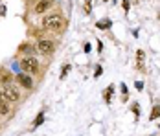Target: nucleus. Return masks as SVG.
<instances>
[{"label":"nucleus","instance_id":"1","mask_svg":"<svg viewBox=\"0 0 160 136\" xmlns=\"http://www.w3.org/2000/svg\"><path fill=\"white\" fill-rule=\"evenodd\" d=\"M63 18L61 15H48L44 20H42V28L44 30H50V31H59L63 30Z\"/></svg>","mask_w":160,"mask_h":136},{"label":"nucleus","instance_id":"2","mask_svg":"<svg viewBox=\"0 0 160 136\" xmlns=\"http://www.w3.org/2000/svg\"><path fill=\"white\" fill-rule=\"evenodd\" d=\"M20 66L26 74H37L39 72V61L35 57H24L20 61Z\"/></svg>","mask_w":160,"mask_h":136},{"label":"nucleus","instance_id":"3","mask_svg":"<svg viewBox=\"0 0 160 136\" xmlns=\"http://www.w3.org/2000/svg\"><path fill=\"white\" fill-rule=\"evenodd\" d=\"M2 92H4V96H6L8 101H18V99H20V92H18V88L13 87V85H6Z\"/></svg>","mask_w":160,"mask_h":136},{"label":"nucleus","instance_id":"4","mask_svg":"<svg viewBox=\"0 0 160 136\" xmlns=\"http://www.w3.org/2000/svg\"><path fill=\"white\" fill-rule=\"evenodd\" d=\"M37 48H39V52H41V53L50 55V53H53V48H55V44H53L52 41H41Z\"/></svg>","mask_w":160,"mask_h":136},{"label":"nucleus","instance_id":"5","mask_svg":"<svg viewBox=\"0 0 160 136\" xmlns=\"http://www.w3.org/2000/svg\"><path fill=\"white\" fill-rule=\"evenodd\" d=\"M17 81H18L24 88H32V85H33L30 74H18V76H17Z\"/></svg>","mask_w":160,"mask_h":136},{"label":"nucleus","instance_id":"6","mask_svg":"<svg viewBox=\"0 0 160 136\" xmlns=\"http://www.w3.org/2000/svg\"><path fill=\"white\" fill-rule=\"evenodd\" d=\"M9 101L6 99V96H4V92H0V114H9Z\"/></svg>","mask_w":160,"mask_h":136},{"label":"nucleus","instance_id":"7","mask_svg":"<svg viewBox=\"0 0 160 136\" xmlns=\"http://www.w3.org/2000/svg\"><path fill=\"white\" fill-rule=\"evenodd\" d=\"M52 2H53V0H41V2L35 6V13H39V15H41V13H44L50 6H52Z\"/></svg>","mask_w":160,"mask_h":136},{"label":"nucleus","instance_id":"8","mask_svg":"<svg viewBox=\"0 0 160 136\" xmlns=\"http://www.w3.org/2000/svg\"><path fill=\"white\" fill-rule=\"evenodd\" d=\"M112 90H114V87H107V88H105V96H103V98H105V103H111V96H112Z\"/></svg>","mask_w":160,"mask_h":136},{"label":"nucleus","instance_id":"9","mask_svg":"<svg viewBox=\"0 0 160 136\" xmlns=\"http://www.w3.org/2000/svg\"><path fill=\"white\" fill-rule=\"evenodd\" d=\"M158 116H160V105H155V107H153V112H151V116H149V118H151V120H157Z\"/></svg>","mask_w":160,"mask_h":136},{"label":"nucleus","instance_id":"10","mask_svg":"<svg viewBox=\"0 0 160 136\" xmlns=\"http://www.w3.org/2000/svg\"><path fill=\"white\" fill-rule=\"evenodd\" d=\"M144 52L142 50H138V53H136V61H138V68H142V64H144Z\"/></svg>","mask_w":160,"mask_h":136},{"label":"nucleus","instance_id":"11","mask_svg":"<svg viewBox=\"0 0 160 136\" xmlns=\"http://www.w3.org/2000/svg\"><path fill=\"white\" fill-rule=\"evenodd\" d=\"M42 121H44V114H42V112H41V114H39V116H37V118H35V121H33V127H39V125H41V123H42Z\"/></svg>","mask_w":160,"mask_h":136},{"label":"nucleus","instance_id":"12","mask_svg":"<svg viewBox=\"0 0 160 136\" xmlns=\"http://www.w3.org/2000/svg\"><path fill=\"white\" fill-rule=\"evenodd\" d=\"M96 26H98V28H103V30H105V28H111V20H103V22L99 20Z\"/></svg>","mask_w":160,"mask_h":136},{"label":"nucleus","instance_id":"13","mask_svg":"<svg viewBox=\"0 0 160 136\" xmlns=\"http://www.w3.org/2000/svg\"><path fill=\"white\" fill-rule=\"evenodd\" d=\"M122 92H123V101L127 99V87L125 85H122Z\"/></svg>","mask_w":160,"mask_h":136},{"label":"nucleus","instance_id":"14","mask_svg":"<svg viewBox=\"0 0 160 136\" xmlns=\"http://www.w3.org/2000/svg\"><path fill=\"white\" fill-rule=\"evenodd\" d=\"M9 79H11V76H8V74H6V76L2 77V81H4V83H8V81H9Z\"/></svg>","mask_w":160,"mask_h":136}]
</instances>
